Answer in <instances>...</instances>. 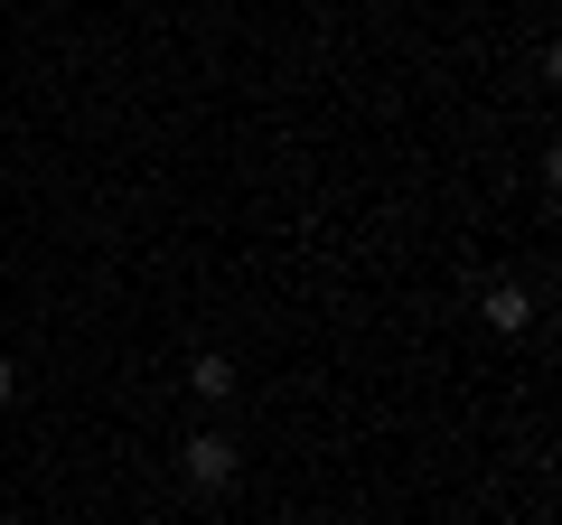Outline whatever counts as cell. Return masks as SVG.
<instances>
[{
	"mask_svg": "<svg viewBox=\"0 0 562 525\" xmlns=\"http://www.w3.org/2000/svg\"><path fill=\"white\" fill-rule=\"evenodd\" d=\"M179 479L198 488V498H225V488L244 479V442H235V432H216V423H198V432H188V450H179Z\"/></svg>",
	"mask_w": 562,
	"mask_h": 525,
	"instance_id": "6da1fadb",
	"label": "cell"
},
{
	"mask_svg": "<svg viewBox=\"0 0 562 525\" xmlns=\"http://www.w3.org/2000/svg\"><path fill=\"white\" fill-rule=\"evenodd\" d=\"M479 320L497 328V338H516V328H535V291H525V282H487L479 291Z\"/></svg>",
	"mask_w": 562,
	"mask_h": 525,
	"instance_id": "7a4b0ae2",
	"label": "cell"
},
{
	"mask_svg": "<svg viewBox=\"0 0 562 525\" xmlns=\"http://www.w3.org/2000/svg\"><path fill=\"white\" fill-rule=\"evenodd\" d=\"M188 394H198V404L216 413L225 394H235V357H216V347H198V357H188Z\"/></svg>",
	"mask_w": 562,
	"mask_h": 525,
	"instance_id": "3957f363",
	"label": "cell"
},
{
	"mask_svg": "<svg viewBox=\"0 0 562 525\" xmlns=\"http://www.w3.org/2000/svg\"><path fill=\"white\" fill-rule=\"evenodd\" d=\"M10 394H20V366H10V357H0V404H10Z\"/></svg>",
	"mask_w": 562,
	"mask_h": 525,
	"instance_id": "277c9868",
	"label": "cell"
}]
</instances>
